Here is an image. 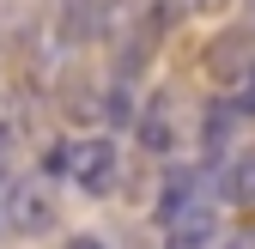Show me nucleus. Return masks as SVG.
Masks as SVG:
<instances>
[{
	"label": "nucleus",
	"mask_w": 255,
	"mask_h": 249,
	"mask_svg": "<svg viewBox=\"0 0 255 249\" xmlns=\"http://www.w3.org/2000/svg\"><path fill=\"white\" fill-rule=\"evenodd\" d=\"M67 182H73L79 195H110L116 182H122V152H116V140H104V134L73 140L67 146Z\"/></svg>",
	"instance_id": "1"
},
{
	"label": "nucleus",
	"mask_w": 255,
	"mask_h": 249,
	"mask_svg": "<svg viewBox=\"0 0 255 249\" xmlns=\"http://www.w3.org/2000/svg\"><path fill=\"white\" fill-rule=\"evenodd\" d=\"M55 219H61V201L43 176H12L6 182V225L18 237H43V231H55Z\"/></svg>",
	"instance_id": "2"
},
{
	"label": "nucleus",
	"mask_w": 255,
	"mask_h": 249,
	"mask_svg": "<svg viewBox=\"0 0 255 249\" xmlns=\"http://www.w3.org/2000/svg\"><path fill=\"white\" fill-rule=\"evenodd\" d=\"M207 201H213L207 195V176L195 164H170L164 182H158V225H170V219H182V213H195Z\"/></svg>",
	"instance_id": "3"
},
{
	"label": "nucleus",
	"mask_w": 255,
	"mask_h": 249,
	"mask_svg": "<svg viewBox=\"0 0 255 249\" xmlns=\"http://www.w3.org/2000/svg\"><path fill=\"white\" fill-rule=\"evenodd\" d=\"M134 134H140V146L152 152V158L176 152V98L170 91H158L146 110H134Z\"/></svg>",
	"instance_id": "4"
},
{
	"label": "nucleus",
	"mask_w": 255,
	"mask_h": 249,
	"mask_svg": "<svg viewBox=\"0 0 255 249\" xmlns=\"http://www.w3.org/2000/svg\"><path fill=\"white\" fill-rule=\"evenodd\" d=\"M104 30V0H55V43L79 49Z\"/></svg>",
	"instance_id": "5"
},
{
	"label": "nucleus",
	"mask_w": 255,
	"mask_h": 249,
	"mask_svg": "<svg viewBox=\"0 0 255 249\" xmlns=\"http://www.w3.org/2000/svg\"><path fill=\"white\" fill-rule=\"evenodd\" d=\"M213 201H225V207H255V146H249V152H231V158L219 164Z\"/></svg>",
	"instance_id": "6"
},
{
	"label": "nucleus",
	"mask_w": 255,
	"mask_h": 249,
	"mask_svg": "<svg viewBox=\"0 0 255 249\" xmlns=\"http://www.w3.org/2000/svg\"><path fill=\"white\" fill-rule=\"evenodd\" d=\"M213 243H219V213H213V201L164 225V249H213Z\"/></svg>",
	"instance_id": "7"
},
{
	"label": "nucleus",
	"mask_w": 255,
	"mask_h": 249,
	"mask_svg": "<svg viewBox=\"0 0 255 249\" xmlns=\"http://www.w3.org/2000/svg\"><path fill=\"white\" fill-rule=\"evenodd\" d=\"M231 128H237V116H231L225 104L213 98V104L201 110V146L213 152V158H219V152H225V140H231Z\"/></svg>",
	"instance_id": "8"
},
{
	"label": "nucleus",
	"mask_w": 255,
	"mask_h": 249,
	"mask_svg": "<svg viewBox=\"0 0 255 249\" xmlns=\"http://www.w3.org/2000/svg\"><path fill=\"white\" fill-rule=\"evenodd\" d=\"M219 104H225L231 116H255V61L237 67V79L225 85V98H219Z\"/></svg>",
	"instance_id": "9"
},
{
	"label": "nucleus",
	"mask_w": 255,
	"mask_h": 249,
	"mask_svg": "<svg viewBox=\"0 0 255 249\" xmlns=\"http://www.w3.org/2000/svg\"><path fill=\"white\" fill-rule=\"evenodd\" d=\"M213 249H255V219H249V225H237L231 237H219Z\"/></svg>",
	"instance_id": "10"
},
{
	"label": "nucleus",
	"mask_w": 255,
	"mask_h": 249,
	"mask_svg": "<svg viewBox=\"0 0 255 249\" xmlns=\"http://www.w3.org/2000/svg\"><path fill=\"white\" fill-rule=\"evenodd\" d=\"M67 249H104L98 237H67Z\"/></svg>",
	"instance_id": "11"
},
{
	"label": "nucleus",
	"mask_w": 255,
	"mask_h": 249,
	"mask_svg": "<svg viewBox=\"0 0 255 249\" xmlns=\"http://www.w3.org/2000/svg\"><path fill=\"white\" fill-rule=\"evenodd\" d=\"M188 6H195V12H219V6H225V0H188Z\"/></svg>",
	"instance_id": "12"
}]
</instances>
